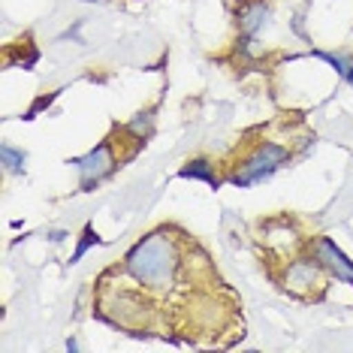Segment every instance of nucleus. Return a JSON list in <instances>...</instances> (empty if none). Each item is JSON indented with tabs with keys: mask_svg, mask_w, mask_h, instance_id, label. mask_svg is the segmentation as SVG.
Returning a JSON list of instances; mask_svg holds the SVG:
<instances>
[{
	"mask_svg": "<svg viewBox=\"0 0 353 353\" xmlns=\"http://www.w3.org/2000/svg\"><path fill=\"white\" fill-rule=\"evenodd\" d=\"M184 266V242L172 230H154L127 254L124 275L145 293H172Z\"/></svg>",
	"mask_w": 353,
	"mask_h": 353,
	"instance_id": "f257e3e1",
	"label": "nucleus"
},
{
	"mask_svg": "<svg viewBox=\"0 0 353 353\" xmlns=\"http://www.w3.org/2000/svg\"><path fill=\"white\" fill-rule=\"evenodd\" d=\"M281 163H287V148H281L278 142H260V145L239 163V170L230 172V181L236 184V188H248L251 181H260V179H266V175H272Z\"/></svg>",
	"mask_w": 353,
	"mask_h": 353,
	"instance_id": "f03ea898",
	"label": "nucleus"
},
{
	"mask_svg": "<svg viewBox=\"0 0 353 353\" xmlns=\"http://www.w3.org/2000/svg\"><path fill=\"white\" fill-rule=\"evenodd\" d=\"M76 170L82 172V188L91 190L94 184H97L103 175H109L112 170H115V154H112V142H103V145H97L94 151H88L85 157H76L73 160Z\"/></svg>",
	"mask_w": 353,
	"mask_h": 353,
	"instance_id": "7ed1b4c3",
	"label": "nucleus"
},
{
	"mask_svg": "<svg viewBox=\"0 0 353 353\" xmlns=\"http://www.w3.org/2000/svg\"><path fill=\"white\" fill-rule=\"evenodd\" d=\"M284 287L296 296H314L317 287H323V278H320V266L311 260H293L287 266V275H284Z\"/></svg>",
	"mask_w": 353,
	"mask_h": 353,
	"instance_id": "20e7f679",
	"label": "nucleus"
},
{
	"mask_svg": "<svg viewBox=\"0 0 353 353\" xmlns=\"http://www.w3.org/2000/svg\"><path fill=\"white\" fill-rule=\"evenodd\" d=\"M314 256L323 266L332 272L339 281H344V284H350L353 287V263L344 256V251L341 248H335V242L332 239H320L317 242V248H314Z\"/></svg>",
	"mask_w": 353,
	"mask_h": 353,
	"instance_id": "39448f33",
	"label": "nucleus"
},
{
	"mask_svg": "<svg viewBox=\"0 0 353 353\" xmlns=\"http://www.w3.org/2000/svg\"><path fill=\"white\" fill-rule=\"evenodd\" d=\"M266 15H269V6L263 3V0H256V3L245 6V10L239 12V25H242V30H245L248 37H251L256 28H263V21H266Z\"/></svg>",
	"mask_w": 353,
	"mask_h": 353,
	"instance_id": "423d86ee",
	"label": "nucleus"
},
{
	"mask_svg": "<svg viewBox=\"0 0 353 353\" xmlns=\"http://www.w3.org/2000/svg\"><path fill=\"white\" fill-rule=\"evenodd\" d=\"M181 179H205L212 188H218V175L212 172V163H208V160H194V163H188L181 170Z\"/></svg>",
	"mask_w": 353,
	"mask_h": 353,
	"instance_id": "0eeeda50",
	"label": "nucleus"
},
{
	"mask_svg": "<svg viewBox=\"0 0 353 353\" xmlns=\"http://www.w3.org/2000/svg\"><path fill=\"white\" fill-rule=\"evenodd\" d=\"M320 58L332 63V67L339 70V73H341V76H344V79H347V82L353 85V61H350V58H335V54H320Z\"/></svg>",
	"mask_w": 353,
	"mask_h": 353,
	"instance_id": "6e6552de",
	"label": "nucleus"
},
{
	"mask_svg": "<svg viewBox=\"0 0 353 353\" xmlns=\"http://www.w3.org/2000/svg\"><path fill=\"white\" fill-rule=\"evenodd\" d=\"M0 154H3V163L10 166V170H21L25 166V154H19V151H12L10 145L0 148Z\"/></svg>",
	"mask_w": 353,
	"mask_h": 353,
	"instance_id": "1a4fd4ad",
	"label": "nucleus"
},
{
	"mask_svg": "<svg viewBox=\"0 0 353 353\" xmlns=\"http://www.w3.org/2000/svg\"><path fill=\"white\" fill-rule=\"evenodd\" d=\"M91 242H97V236H94V232H91V227H88V239H85L82 245H79V251H76V260H79V256H82V254L88 251V245H91Z\"/></svg>",
	"mask_w": 353,
	"mask_h": 353,
	"instance_id": "9d476101",
	"label": "nucleus"
}]
</instances>
